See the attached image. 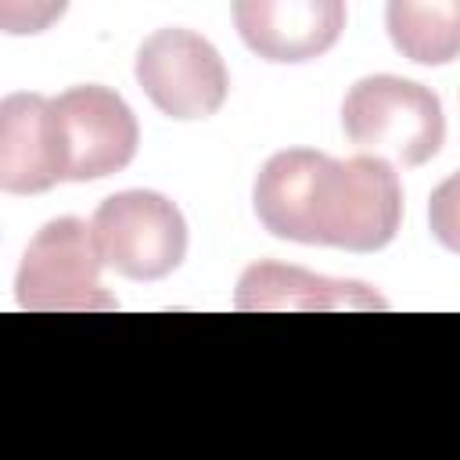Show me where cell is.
<instances>
[{
    "mask_svg": "<svg viewBox=\"0 0 460 460\" xmlns=\"http://www.w3.org/2000/svg\"><path fill=\"white\" fill-rule=\"evenodd\" d=\"M259 223L295 244L381 252L402 223V183L385 158H331L316 147H284L252 183Z\"/></svg>",
    "mask_w": 460,
    "mask_h": 460,
    "instance_id": "1",
    "label": "cell"
},
{
    "mask_svg": "<svg viewBox=\"0 0 460 460\" xmlns=\"http://www.w3.org/2000/svg\"><path fill=\"white\" fill-rule=\"evenodd\" d=\"M345 137L388 165H424L446 140V115L435 90L402 75H363L341 101Z\"/></svg>",
    "mask_w": 460,
    "mask_h": 460,
    "instance_id": "2",
    "label": "cell"
},
{
    "mask_svg": "<svg viewBox=\"0 0 460 460\" xmlns=\"http://www.w3.org/2000/svg\"><path fill=\"white\" fill-rule=\"evenodd\" d=\"M101 248L93 226L75 216H58L36 230L18 273L14 302L29 313H108L119 298L101 284Z\"/></svg>",
    "mask_w": 460,
    "mask_h": 460,
    "instance_id": "3",
    "label": "cell"
},
{
    "mask_svg": "<svg viewBox=\"0 0 460 460\" xmlns=\"http://www.w3.org/2000/svg\"><path fill=\"white\" fill-rule=\"evenodd\" d=\"M90 226L104 266L126 280H162L187 255V219L158 190L108 194Z\"/></svg>",
    "mask_w": 460,
    "mask_h": 460,
    "instance_id": "4",
    "label": "cell"
},
{
    "mask_svg": "<svg viewBox=\"0 0 460 460\" xmlns=\"http://www.w3.org/2000/svg\"><path fill=\"white\" fill-rule=\"evenodd\" d=\"M133 75L147 101L176 122L216 115L230 93V75L219 50L194 29L180 25L155 29L140 43Z\"/></svg>",
    "mask_w": 460,
    "mask_h": 460,
    "instance_id": "5",
    "label": "cell"
},
{
    "mask_svg": "<svg viewBox=\"0 0 460 460\" xmlns=\"http://www.w3.org/2000/svg\"><path fill=\"white\" fill-rule=\"evenodd\" d=\"M61 176L65 183H90L126 169L140 144L133 108L101 83L72 86L50 97Z\"/></svg>",
    "mask_w": 460,
    "mask_h": 460,
    "instance_id": "6",
    "label": "cell"
},
{
    "mask_svg": "<svg viewBox=\"0 0 460 460\" xmlns=\"http://www.w3.org/2000/svg\"><path fill=\"white\" fill-rule=\"evenodd\" d=\"M341 0H237L234 25L252 54L273 65H298L327 54L345 29Z\"/></svg>",
    "mask_w": 460,
    "mask_h": 460,
    "instance_id": "7",
    "label": "cell"
},
{
    "mask_svg": "<svg viewBox=\"0 0 460 460\" xmlns=\"http://www.w3.org/2000/svg\"><path fill=\"white\" fill-rule=\"evenodd\" d=\"M54 183H65V176L50 97L7 93L0 101V187L7 194H43Z\"/></svg>",
    "mask_w": 460,
    "mask_h": 460,
    "instance_id": "8",
    "label": "cell"
},
{
    "mask_svg": "<svg viewBox=\"0 0 460 460\" xmlns=\"http://www.w3.org/2000/svg\"><path fill=\"white\" fill-rule=\"evenodd\" d=\"M237 309H255V313H338V309H388V302L359 284V280H338V277H320L302 266H284V262H252L234 295Z\"/></svg>",
    "mask_w": 460,
    "mask_h": 460,
    "instance_id": "9",
    "label": "cell"
},
{
    "mask_svg": "<svg viewBox=\"0 0 460 460\" xmlns=\"http://www.w3.org/2000/svg\"><path fill=\"white\" fill-rule=\"evenodd\" d=\"M392 47L417 65L460 58V0H392L385 11Z\"/></svg>",
    "mask_w": 460,
    "mask_h": 460,
    "instance_id": "10",
    "label": "cell"
},
{
    "mask_svg": "<svg viewBox=\"0 0 460 460\" xmlns=\"http://www.w3.org/2000/svg\"><path fill=\"white\" fill-rule=\"evenodd\" d=\"M428 226H431L435 241L446 252L460 255V172L446 176L431 190V198H428Z\"/></svg>",
    "mask_w": 460,
    "mask_h": 460,
    "instance_id": "11",
    "label": "cell"
}]
</instances>
